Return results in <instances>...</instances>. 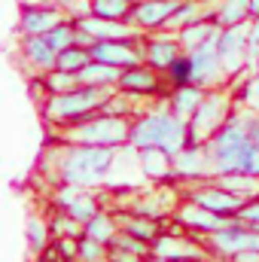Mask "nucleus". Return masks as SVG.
<instances>
[{
	"label": "nucleus",
	"mask_w": 259,
	"mask_h": 262,
	"mask_svg": "<svg viewBox=\"0 0 259 262\" xmlns=\"http://www.w3.org/2000/svg\"><path fill=\"white\" fill-rule=\"evenodd\" d=\"M128 143L137 149L159 146L168 156H177L189 143V122L183 116H177L174 110H153L131 125Z\"/></svg>",
	"instance_id": "obj_1"
},
{
	"label": "nucleus",
	"mask_w": 259,
	"mask_h": 262,
	"mask_svg": "<svg viewBox=\"0 0 259 262\" xmlns=\"http://www.w3.org/2000/svg\"><path fill=\"white\" fill-rule=\"evenodd\" d=\"M116 165L113 146H98V143H73V149L61 159V180L70 186H95L101 183Z\"/></svg>",
	"instance_id": "obj_2"
},
{
	"label": "nucleus",
	"mask_w": 259,
	"mask_h": 262,
	"mask_svg": "<svg viewBox=\"0 0 259 262\" xmlns=\"http://www.w3.org/2000/svg\"><path fill=\"white\" fill-rule=\"evenodd\" d=\"M113 98V85H79L64 95H52L46 101V116L52 122H76L82 116L98 113Z\"/></svg>",
	"instance_id": "obj_3"
},
{
	"label": "nucleus",
	"mask_w": 259,
	"mask_h": 262,
	"mask_svg": "<svg viewBox=\"0 0 259 262\" xmlns=\"http://www.w3.org/2000/svg\"><path fill=\"white\" fill-rule=\"evenodd\" d=\"M131 125L116 116V113H92V116H82L76 119V125L67 131V140L73 143H98V146H122L128 143Z\"/></svg>",
	"instance_id": "obj_4"
},
{
	"label": "nucleus",
	"mask_w": 259,
	"mask_h": 262,
	"mask_svg": "<svg viewBox=\"0 0 259 262\" xmlns=\"http://www.w3.org/2000/svg\"><path fill=\"white\" fill-rule=\"evenodd\" d=\"M226 119H229V98L223 92L204 95V101L198 104V110L192 113V122H189V143H207L223 128Z\"/></svg>",
	"instance_id": "obj_5"
},
{
	"label": "nucleus",
	"mask_w": 259,
	"mask_h": 262,
	"mask_svg": "<svg viewBox=\"0 0 259 262\" xmlns=\"http://www.w3.org/2000/svg\"><path fill=\"white\" fill-rule=\"evenodd\" d=\"M210 247L220 256H226V259H232V256H238L244 250H256L259 253V232L256 229H247L235 216H229V223L220 232H210Z\"/></svg>",
	"instance_id": "obj_6"
},
{
	"label": "nucleus",
	"mask_w": 259,
	"mask_h": 262,
	"mask_svg": "<svg viewBox=\"0 0 259 262\" xmlns=\"http://www.w3.org/2000/svg\"><path fill=\"white\" fill-rule=\"evenodd\" d=\"M247 31H250V21L226 28L217 37V49H220V61H223L226 76H235V73H241V67H247Z\"/></svg>",
	"instance_id": "obj_7"
},
{
	"label": "nucleus",
	"mask_w": 259,
	"mask_h": 262,
	"mask_svg": "<svg viewBox=\"0 0 259 262\" xmlns=\"http://www.w3.org/2000/svg\"><path fill=\"white\" fill-rule=\"evenodd\" d=\"M220 37V34H217ZM217 37L204 40L201 46H195L189 52L192 58V70H195V85H213L226 76L223 70V61H220V49H217Z\"/></svg>",
	"instance_id": "obj_8"
},
{
	"label": "nucleus",
	"mask_w": 259,
	"mask_h": 262,
	"mask_svg": "<svg viewBox=\"0 0 259 262\" xmlns=\"http://www.w3.org/2000/svg\"><path fill=\"white\" fill-rule=\"evenodd\" d=\"M89 52H92L95 61L113 64V67H119V70L134 67V64L143 61V52H140L131 40H98V43L89 46Z\"/></svg>",
	"instance_id": "obj_9"
},
{
	"label": "nucleus",
	"mask_w": 259,
	"mask_h": 262,
	"mask_svg": "<svg viewBox=\"0 0 259 262\" xmlns=\"http://www.w3.org/2000/svg\"><path fill=\"white\" fill-rule=\"evenodd\" d=\"M180 3H183V0H137V3H134L131 18H134V25H137V28L153 31V28L168 25V18L180 9Z\"/></svg>",
	"instance_id": "obj_10"
},
{
	"label": "nucleus",
	"mask_w": 259,
	"mask_h": 262,
	"mask_svg": "<svg viewBox=\"0 0 259 262\" xmlns=\"http://www.w3.org/2000/svg\"><path fill=\"white\" fill-rule=\"evenodd\" d=\"M192 201L207 207L210 213H220V216H235L241 210V204H244V198L235 195L226 186H201V189L192 192Z\"/></svg>",
	"instance_id": "obj_11"
},
{
	"label": "nucleus",
	"mask_w": 259,
	"mask_h": 262,
	"mask_svg": "<svg viewBox=\"0 0 259 262\" xmlns=\"http://www.w3.org/2000/svg\"><path fill=\"white\" fill-rule=\"evenodd\" d=\"M247 125H250V116H244V113L229 116L223 122V128L210 137V156H220V152H229V149H238V146L250 143L247 140Z\"/></svg>",
	"instance_id": "obj_12"
},
{
	"label": "nucleus",
	"mask_w": 259,
	"mask_h": 262,
	"mask_svg": "<svg viewBox=\"0 0 259 262\" xmlns=\"http://www.w3.org/2000/svg\"><path fill=\"white\" fill-rule=\"evenodd\" d=\"M125 95H156L162 89V79H159V70L156 67H143V64H134L125 67L119 73V82H116Z\"/></svg>",
	"instance_id": "obj_13"
},
{
	"label": "nucleus",
	"mask_w": 259,
	"mask_h": 262,
	"mask_svg": "<svg viewBox=\"0 0 259 262\" xmlns=\"http://www.w3.org/2000/svg\"><path fill=\"white\" fill-rule=\"evenodd\" d=\"M213 168V156H207L204 143H186L174 156V174L180 177H204Z\"/></svg>",
	"instance_id": "obj_14"
},
{
	"label": "nucleus",
	"mask_w": 259,
	"mask_h": 262,
	"mask_svg": "<svg viewBox=\"0 0 259 262\" xmlns=\"http://www.w3.org/2000/svg\"><path fill=\"white\" fill-rule=\"evenodd\" d=\"M153 256H165V259H204V253H201V247H195L189 241H183V235H174V232H168V235H156V241H153Z\"/></svg>",
	"instance_id": "obj_15"
},
{
	"label": "nucleus",
	"mask_w": 259,
	"mask_h": 262,
	"mask_svg": "<svg viewBox=\"0 0 259 262\" xmlns=\"http://www.w3.org/2000/svg\"><path fill=\"white\" fill-rule=\"evenodd\" d=\"M58 21H61V12L55 6H28L21 12V31H25V37L49 34Z\"/></svg>",
	"instance_id": "obj_16"
},
{
	"label": "nucleus",
	"mask_w": 259,
	"mask_h": 262,
	"mask_svg": "<svg viewBox=\"0 0 259 262\" xmlns=\"http://www.w3.org/2000/svg\"><path fill=\"white\" fill-rule=\"evenodd\" d=\"M177 220L186 226V229H198V232H220L226 223H229V216H220V213H210L207 207H201V204H189V207H183L180 213H177Z\"/></svg>",
	"instance_id": "obj_17"
},
{
	"label": "nucleus",
	"mask_w": 259,
	"mask_h": 262,
	"mask_svg": "<svg viewBox=\"0 0 259 262\" xmlns=\"http://www.w3.org/2000/svg\"><path fill=\"white\" fill-rule=\"evenodd\" d=\"M143 58H146L149 67H156L162 73V70H168L180 58V40H165V37L162 40H149L146 49H143Z\"/></svg>",
	"instance_id": "obj_18"
},
{
	"label": "nucleus",
	"mask_w": 259,
	"mask_h": 262,
	"mask_svg": "<svg viewBox=\"0 0 259 262\" xmlns=\"http://www.w3.org/2000/svg\"><path fill=\"white\" fill-rule=\"evenodd\" d=\"M140 165H143L146 177H153V180H168V177H174V156H168V152L159 149V146L140 149Z\"/></svg>",
	"instance_id": "obj_19"
},
{
	"label": "nucleus",
	"mask_w": 259,
	"mask_h": 262,
	"mask_svg": "<svg viewBox=\"0 0 259 262\" xmlns=\"http://www.w3.org/2000/svg\"><path fill=\"white\" fill-rule=\"evenodd\" d=\"M25 58L37 70H52L55 61H58V52L52 49L46 34H37V37H25Z\"/></svg>",
	"instance_id": "obj_20"
},
{
	"label": "nucleus",
	"mask_w": 259,
	"mask_h": 262,
	"mask_svg": "<svg viewBox=\"0 0 259 262\" xmlns=\"http://www.w3.org/2000/svg\"><path fill=\"white\" fill-rule=\"evenodd\" d=\"M204 101V85H177L174 89V95H171V110L177 113V116H192L195 110H198V104Z\"/></svg>",
	"instance_id": "obj_21"
},
{
	"label": "nucleus",
	"mask_w": 259,
	"mask_h": 262,
	"mask_svg": "<svg viewBox=\"0 0 259 262\" xmlns=\"http://www.w3.org/2000/svg\"><path fill=\"white\" fill-rule=\"evenodd\" d=\"M119 73H122L119 67L104 64V61H95V58H92L76 76H79L82 85H116V82H119Z\"/></svg>",
	"instance_id": "obj_22"
},
{
	"label": "nucleus",
	"mask_w": 259,
	"mask_h": 262,
	"mask_svg": "<svg viewBox=\"0 0 259 262\" xmlns=\"http://www.w3.org/2000/svg\"><path fill=\"white\" fill-rule=\"evenodd\" d=\"M250 18H253V12H250V3H247V0H223V3H220L217 25L235 28V25H244V21H250Z\"/></svg>",
	"instance_id": "obj_23"
},
{
	"label": "nucleus",
	"mask_w": 259,
	"mask_h": 262,
	"mask_svg": "<svg viewBox=\"0 0 259 262\" xmlns=\"http://www.w3.org/2000/svg\"><path fill=\"white\" fill-rule=\"evenodd\" d=\"M220 31H217V25L213 21H207V18H198L192 25H186L183 28V34H180V46L186 49V52H192L195 46H201L204 40H210V37H217Z\"/></svg>",
	"instance_id": "obj_24"
},
{
	"label": "nucleus",
	"mask_w": 259,
	"mask_h": 262,
	"mask_svg": "<svg viewBox=\"0 0 259 262\" xmlns=\"http://www.w3.org/2000/svg\"><path fill=\"white\" fill-rule=\"evenodd\" d=\"M134 12L131 0H92V15L110 18V21H125Z\"/></svg>",
	"instance_id": "obj_25"
},
{
	"label": "nucleus",
	"mask_w": 259,
	"mask_h": 262,
	"mask_svg": "<svg viewBox=\"0 0 259 262\" xmlns=\"http://www.w3.org/2000/svg\"><path fill=\"white\" fill-rule=\"evenodd\" d=\"M40 82L49 89V95H64V92H73V89H79V85H82L76 73L61 70V67H52V70H46V76H43Z\"/></svg>",
	"instance_id": "obj_26"
},
{
	"label": "nucleus",
	"mask_w": 259,
	"mask_h": 262,
	"mask_svg": "<svg viewBox=\"0 0 259 262\" xmlns=\"http://www.w3.org/2000/svg\"><path fill=\"white\" fill-rule=\"evenodd\" d=\"M122 232H128V235H134V238H140V241L153 244V241H156V235H159V223H156L153 216L134 213V216H125V223H122Z\"/></svg>",
	"instance_id": "obj_27"
},
{
	"label": "nucleus",
	"mask_w": 259,
	"mask_h": 262,
	"mask_svg": "<svg viewBox=\"0 0 259 262\" xmlns=\"http://www.w3.org/2000/svg\"><path fill=\"white\" fill-rule=\"evenodd\" d=\"M116 232H119V229H116V220H113L110 213H101V210L85 223V235L95 238V241H101V244H110Z\"/></svg>",
	"instance_id": "obj_28"
},
{
	"label": "nucleus",
	"mask_w": 259,
	"mask_h": 262,
	"mask_svg": "<svg viewBox=\"0 0 259 262\" xmlns=\"http://www.w3.org/2000/svg\"><path fill=\"white\" fill-rule=\"evenodd\" d=\"M220 186L232 189L235 195H241V198L259 195V177H253V174H220Z\"/></svg>",
	"instance_id": "obj_29"
},
{
	"label": "nucleus",
	"mask_w": 259,
	"mask_h": 262,
	"mask_svg": "<svg viewBox=\"0 0 259 262\" xmlns=\"http://www.w3.org/2000/svg\"><path fill=\"white\" fill-rule=\"evenodd\" d=\"M92 61V52H89V46H79V43H73V46H67L58 52V61L55 67H61V70H70V73H79L82 67Z\"/></svg>",
	"instance_id": "obj_30"
},
{
	"label": "nucleus",
	"mask_w": 259,
	"mask_h": 262,
	"mask_svg": "<svg viewBox=\"0 0 259 262\" xmlns=\"http://www.w3.org/2000/svg\"><path fill=\"white\" fill-rule=\"evenodd\" d=\"M165 73H168V82H171L174 89H177V85H192L195 82V70H192V58H189V52L180 55V58L168 67Z\"/></svg>",
	"instance_id": "obj_31"
},
{
	"label": "nucleus",
	"mask_w": 259,
	"mask_h": 262,
	"mask_svg": "<svg viewBox=\"0 0 259 262\" xmlns=\"http://www.w3.org/2000/svg\"><path fill=\"white\" fill-rule=\"evenodd\" d=\"M49 226L40 220V216H31L28 220V244H31V250L34 253H43L46 247H49Z\"/></svg>",
	"instance_id": "obj_32"
},
{
	"label": "nucleus",
	"mask_w": 259,
	"mask_h": 262,
	"mask_svg": "<svg viewBox=\"0 0 259 262\" xmlns=\"http://www.w3.org/2000/svg\"><path fill=\"white\" fill-rule=\"evenodd\" d=\"M46 40L52 43L55 52H61V49H67V46L76 43V28H73V25H64V21H58V25L46 34Z\"/></svg>",
	"instance_id": "obj_33"
},
{
	"label": "nucleus",
	"mask_w": 259,
	"mask_h": 262,
	"mask_svg": "<svg viewBox=\"0 0 259 262\" xmlns=\"http://www.w3.org/2000/svg\"><path fill=\"white\" fill-rule=\"evenodd\" d=\"M79 259L82 262H107V244L82 235L79 238Z\"/></svg>",
	"instance_id": "obj_34"
},
{
	"label": "nucleus",
	"mask_w": 259,
	"mask_h": 262,
	"mask_svg": "<svg viewBox=\"0 0 259 262\" xmlns=\"http://www.w3.org/2000/svg\"><path fill=\"white\" fill-rule=\"evenodd\" d=\"M201 18V6L195 3V0H183L180 3V9L168 18V25H174V28H186V25H192Z\"/></svg>",
	"instance_id": "obj_35"
},
{
	"label": "nucleus",
	"mask_w": 259,
	"mask_h": 262,
	"mask_svg": "<svg viewBox=\"0 0 259 262\" xmlns=\"http://www.w3.org/2000/svg\"><path fill=\"white\" fill-rule=\"evenodd\" d=\"M235 220H238V223H244L247 229H256V232H259V201H250V204L244 201V204H241V210L235 213Z\"/></svg>",
	"instance_id": "obj_36"
},
{
	"label": "nucleus",
	"mask_w": 259,
	"mask_h": 262,
	"mask_svg": "<svg viewBox=\"0 0 259 262\" xmlns=\"http://www.w3.org/2000/svg\"><path fill=\"white\" fill-rule=\"evenodd\" d=\"M241 101H244L247 107L259 110V76L256 79H250V82H244V89H241Z\"/></svg>",
	"instance_id": "obj_37"
},
{
	"label": "nucleus",
	"mask_w": 259,
	"mask_h": 262,
	"mask_svg": "<svg viewBox=\"0 0 259 262\" xmlns=\"http://www.w3.org/2000/svg\"><path fill=\"white\" fill-rule=\"evenodd\" d=\"M140 253H131L125 247H113V253H107V262H140Z\"/></svg>",
	"instance_id": "obj_38"
},
{
	"label": "nucleus",
	"mask_w": 259,
	"mask_h": 262,
	"mask_svg": "<svg viewBox=\"0 0 259 262\" xmlns=\"http://www.w3.org/2000/svg\"><path fill=\"white\" fill-rule=\"evenodd\" d=\"M244 174H253V177H259V146H253V143H250V152H247Z\"/></svg>",
	"instance_id": "obj_39"
},
{
	"label": "nucleus",
	"mask_w": 259,
	"mask_h": 262,
	"mask_svg": "<svg viewBox=\"0 0 259 262\" xmlns=\"http://www.w3.org/2000/svg\"><path fill=\"white\" fill-rule=\"evenodd\" d=\"M247 140L259 146V116H250V125H247Z\"/></svg>",
	"instance_id": "obj_40"
},
{
	"label": "nucleus",
	"mask_w": 259,
	"mask_h": 262,
	"mask_svg": "<svg viewBox=\"0 0 259 262\" xmlns=\"http://www.w3.org/2000/svg\"><path fill=\"white\" fill-rule=\"evenodd\" d=\"M247 3H250V12H253V18H256L259 15V0H247Z\"/></svg>",
	"instance_id": "obj_41"
},
{
	"label": "nucleus",
	"mask_w": 259,
	"mask_h": 262,
	"mask_svg": "<svg viewBox=\"0 0 259 262\" xmlns=\"http://www.w3.org/2000/svg\"><path fill=\"white\" fill-rule=\"evenodd\" d=\"M153 262H174V259H165V256H156Z\"/></svg>",
	"instance_id": "obj_42"
},
{
	"label": "nucleus",
	"mask_w": 259,
	"mask_h": 262,
	"mask_svg": "<svg viewBox=\"0 0 259 262\" xmlns=\"http://www.w3.org/2000/svg\"><path fill=\"white\" fill-rule=\"evenodd\" d=\"M52 262H70V259H64V256H58V259H52Z\"/></svg>",
	"instance_id": "obj_43"
},
{
	"label": "nucleus",
	"mask_w": 259,
	"mask_h": 262,
	"mask_svg": "<svg viewBox=\"0 0 259 262\" xmlns=\"http://www.w3.org/2000/svg\"><path fill=\"white\" fill-rule=\"evenodd\" d=\"M256 73H259V58H256Z\"/></svg>",
	"instance_id": "obj_44"
}]
</instances>
